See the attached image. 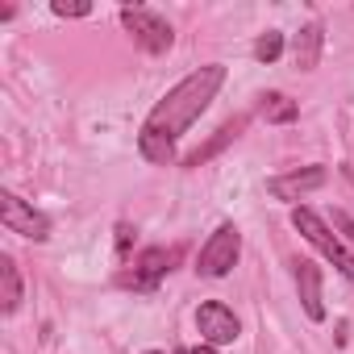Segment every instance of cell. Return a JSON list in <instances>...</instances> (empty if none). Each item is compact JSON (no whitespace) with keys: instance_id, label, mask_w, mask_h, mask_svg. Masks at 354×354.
Instances as JSON below:
<instances>
[{"instance_id":"6da1fadb","label":"cell","mask_w":354,"mask_h":354,"mask_svg":"<svg viewBox=\"0 0 354 354\" xmlns=\"http://www.w3.org/2000/svg\"><path fill=\"white\" fill-rule=\"evenodd\" d=\"M221 84H225V67H221V63H209V67L188 71L180 84H175V88L150 109V117H146V125H142V133H138L142 158H150V162H171L175 138H180V133L213 104V96L221 92Z\"/></svg>"},{"instance_id":"7a4b0ae2","label":"cell","mask_w":354,"mask_h":354,"mask_svg":"<svg viewBox=\"0 0 354 354\" xmlns=\"http://www.w3.org/2000/svg\"><path fill=\"white\" fill-rule=\"evenodd\" d=\"M292 225L300 230V238H304L308 246H317V250H321V254H325V259H329V263L350 279V283H354V254L342 246V238H337V234H333L317 213H313V209H304V205H300V209H292Z\"/></svg>"},{"instance_id":"3957f363","label":"cell","mask_w":354,"mask_h":354,"mask_svg":"<svg viewBox=\"0 0 354 354\" xmlns=\"http://www.w3.org/2000/svg\"><path fill=\"white\" fill-rule=\"evenodd\" d=\"M238 254H242V234H238L234 221H225V225H217L213 238L201 246V254H196V275L221 279V275H230V271L238 267Z\"/></svg>"},{"instance_id":"277c9868","label":"cell","mask_w":354,"mask_h":354,"mask_svg":"<svg viewBox=\"0 0 354 354\" xmlns=\"http://www.w3.org/2000/svg\"><path fill=\"white\" fill-rule=\"evenodd\" d=\"M0 221H5V230L9 234H21V238H30V242H46L50 238V217L46 213H38L34 205H26L17 192H0Z\"/></svg>"},{"instance_id":"5b68a950","label":"cell","mask_w":354,"mask_h":354,"mask_svg":"<svg viewBox=\"0 0 354 354\" xmlns=\"http://www.w3.org/2000/svg\"><path fill=\"white\" fill-rule=\"evenodd\" d=\"M121 26L133 34V42H138L146 55H167L171 42H175L167 17H158L154 9H121Z\"/></svg>"},{"instance_id":"8992f818","label":"cell","mask_w":354,"mask_h":354,"mask_svg":"<svg viewBox=\"0 0 354 354\" xmlns=\"http://www.w3.org/2000/svg\"><path fill=\"white\" fill-rule=\"evenodd\" d=\"M196 329H201V337H205L209 346H230V342L242 333V321L234 317L230 304H221V300H205V304L196 308Z\"/></svg>"},{"instance_id":"52a82bcc","label":"cell","mask_w":354,"mask_h":354,"mask_svg":"<svg viewBox=\"0 0 354 354\" xmlns=\"http://www.w3.org/2000/svg\"><path fill=\"white\" fill-rule=\"evenodd\" d=\"M325 184V167L313 162V167H300V171H288V175H275V180H267V192L275 201H300L304 192L321 188Z\"/></svg>"},{"instance_id":"ba28073f","label":"cell","mask_w":354,"mask_h":354,"mask_svg":"<svg viewBox=\"0 0 354 354\" xmlns=\"http://www.w3.org/2000/svg\"><path fill=\"white\" fill-rule=\"evenodd\" d=\"M296 288H300V304L308 313V321H325V304H321V267L300 259L296 263Z\"/></svg>"},{"instance_id":"9c48e42d","label":"cell","mask_w":354,"mask_h":354,"mask_svg":"<svg viewBox=\"0 0 354 354\" xmlns=\"http://www.w3.org/2000/svg\"><path fill=\"white\" fill-rule=\"evenodd\" d=\"M242 129H246V117H230V121H225V125H221V129H217L205 146H201V150H192V154L184 158V167H205V162H209L213 154H221V150H225V146H230Z\"/></svg>"},{"instance_id":"30bf717a","label":"cell","mask_w":354,"mask_h":354,"mask_svg":"<svg viewBox=\"0 0 354 354\" xmlns=\"http://www.w3.org/2000/svg\"><path fill=\"white\" fill-rule=\"evenodd\" d=\"M171 263H175V250H146V254L133 263V279H125V283H133V288H154V279H158L162 271H171Z\"/></svg>"},{"instance_id":"8fae6325","label":"cell","mask_w":354,"mask_h":354,"mask_svg":"<svg viewBox=\"0 0 354 354\" xmlns=\"http://www.w3.org/2000/svg\"><path fill=\"white\" fill-rule=\"evenodd\" d=\"M26 300V288H21V271L9 254H0V308L5 313H17Z\"/></svg>"},{"instance_id":"7c38bea8","label":"cell","mask_w":354,"mask_h":354,"mask_svg":"<svg viewBox=\"0 0 354 354\" xmlns=\"http://www.w3.org/2000/svg\"><path fill=\"white\" fill-rule=\"evenodd\" d=\"M321 42H325V30H321L317 21L300 30V38H296V67H300V71H313V67H317V59H321Z\"/></svg>"},{"instance_id":"4fadbf2b","label":"cell","mask_w":354,"mask_h":354,"mask_svg":"<svg viewBox=\"0 0 354 354\" xmlns=\"http://www.w3.org/2000/svg\"><path fill=\"white\" fill-rule=\"evenodd\" d=\"M296 113H300L296 100H288V96H279V92L263 100V117H267L271 125H288V121H296Z\"/></svg>"},{"instance_id":"5bb4252c","label":"cell","mask_w":354,"mask_h":354,"mask_svg":"<svg viewBox=\"0 0 354 354\" xmlns=\"http://www.w3.org/2000/svg\"><path fill=\"white\" fill-rule=\"evenodd\" d=\"M279 55H283V34H279V30H267V34L254 42V59H259V63H275Z\"/></svg>"},{"instance_id":"9a60e30c","label":"cell","mask_w":354,"mask_h":354,"mask_svg":"<svg viewBox=\"0 0 354 354\" xmlns=\"http://www.w3.org/2000/svg\"><path fill=\"white\" fill-rule=\"evenodd\" d=\"M92 5H67V0H55V17H88Z\"/></svg>"},{"instance_id":"2e32d148","label":"cell","mask_w":354,"mask_h":354,"mask_svg":"<svg viewBox=\"0 0 354 354\" xmlns=\"http://www.w3.org/2000/svg\"><path fill=\"white\" fill-rule=\"evenodd\" d=\"M333 230H342V234H346V242H354V217H350V213H342V209H337V213H333Z\"/></svg>"},{"instance_id":"e0dca14e","label":"cell","mask_w":354,"mask_h":354,"mask_svg":"<svg viewBox=\"0 0 354 354\" xmlns=\"http://www.w3.org/2000/svg\"><path fill=\"white\" fill-rule=\"evenodd\" d=\"M117 250H121V254L129 250V225H117Z\"/></svg>"},{"instance_id":"ac0fdd59","label":"cell","mask_w":354,"mask_h":354,"mask_svg":"<svg viewBox=\"0 0 354 354\" xmlns=\"http://www.w3.org/2000/svg\"><path fill=\"white\" fill-rule=\"evenodd\" d=\"M192 354H217V346H209V342H205V346H196Z\"/></svg>"},{"instance_id":"d6986e66","label":"cell","mask_w":354,"mask_h":354,"mask_svg":"<svg viewBox=\"0 0 354 354\" xmlns=\"http://www.w3.org/2000/svg\"><path fill=\"white\" fill-rule=\"evenodd\" d=\"M146 354H158V350H146Z\"/></svg>"}]
</instances>
